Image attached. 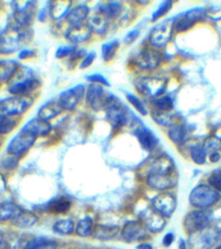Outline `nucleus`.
<instances>
[{
  "mask_svg": "<svg viewBox=\"0 0 221 249\" xmlns=\"http://www.w3.org/2000/svg\"><path fill=\"white\" fill-rule=\"evenodd\" d=\"M56 242L45 236L34 237L26 242L23 249H55Z\"/></svg>",
  "mask_w": 221,
  "mask_h": 249,
  "instance_id": "nucleus-29",
  "label": "nucleus"
},
{
  "mask_svg": "<svg viewBox=\"0 0 221 249\" xmlns=\"http://www.w3.org/2000/svg\"><path fill=\"white\" fill-rule=\"evenodd\" d=\"M3 239H4V232L0 231V248H1L2 243H3Z\"/></svg>",
  "mask_w": 221,
  "mask_h": 249,
  "instance_id": "nucleus-59",
  "label": "nucleus"
},
{
  "mask_svg": "<svg viewBox=\"0 0 221 249\" xmlns=\"http://www.w3.org/2000/svg\"><path fill=\"white\" fill-rule=\"evenodd\" d=\"M6 188V180L5 177L0 173V193L3 192Z\"/></svg>",
  "mask_w": 221,
  "mask_h": 249,
  "instance_id": "nucleus-56",
  "label": "nucleus"
},
{
  "mask_svg": "<svg viewBox=\"0 0 221 249\" xmlns=\"http://www.w3.org/2000/svg\"><path fill=\"white\" fill-rule=\"evenodd\" d=\"M74 52V48L73 47H68V46H62V47H59L56 52H55V56L57 58H62L66 55H69L71 54L72 53Z\"/></svg>",
  "mask_w": 221,
  "mask_h": 249,
  "instance_id": "nucleus-49",
  "label": "nucleus"
},
{
  "mask_svg": "<svg viewBox=\"0 0 221 249\" xmlns=\"http://www.w3.org/2000/svg\"><path fill=\"white\" fill-rule=\"evenodd\" d=\"M71 207V201L63 196L55 198L49 203V210L55 213H65Z\"/></svg>",
  "mask_w": 221,
  "mask_h": 249,
  "instance_id": "nucleus-32",
  "label": "nucleus"
},
{
  "mask_svg": "<svg viewBox=\"0 0 221 249\" xmlns=\"http://www.w3.org/2000/svg\"><path fill=\"white\" fill-rule=\"evenodd\" d=\"M208 183L218 193H221V170L213 171L208 177Z\"/></svg>",
  "mask_w": 221,
  "mask_h": 249,
  "instance_id": "nucleus-45",
  "label": "nucleus"
},
{
  "mask_svg": "<svg viewBox=\"0 0 221 249\" xmlns=\"http://www.w3.org/2000/svg\"><path fill=\"white\" fill-rule=\"evenodd\" d=\"M85 88L83 85H77L71 89H68L64 91H62L57 101L59 102L61 108L63 110H72L74 109L79 101L82 99L84 95Z\"/></svg>",
  "mask_w": 221,
  "mask_h": 249,
  "instance_id": "nucleus-14",
  "label": "nucleus"
},
{
  "mask_svg": "<svg viewBox=\"0 0 221 249\" xmlns=\"http://www.w3.org/2000/svg\"><path fill=\"white\" fill-rule=\"evenodd\" d=\"M92 30L87 23L72 25L66 33L67 39L73 43H83L90 39Z\"/></svg>",
  "mask_w": 221,
  "mask_h": 249,
  "instance_id": "nucleus-19",
  "label": "nucleus"
},
{
  "mask_svg": "<svg viewBox=\"0 0 221 249\" xmlns=\"http://www.w3.org/2000/svg\"><path fill=\"white\" fill-rule=\"evenodd\" d=\"M151 207L163 217H169L176 208V198L169 193H163L153 197Z\"/></svg>",
  "mask_w": 221,
  "mask_h": 249,
  "instance_id": "nucleus-11",
  "label": "nucleus"
},
{
  "mask_svg": "<svg viewBox=\"0 0 221 249\" xmlns=\"http://www.w3.org/2000/svg\"><path fill=\"white\" fill-rule=\"evenodd\" d=\"M21 128L31 132L36 137H39V136H46L50 132L51 124L48 122L43 121L37 117L26 122Z\"/></svg>",
  "mask_w": 221,
  "mask_h": 249,
  "instance_id": "nucleus-20",
  "label": "nucleus"
},
{
  "mask_svg": "<svg viewBox=\"0 0 221 249\" xmlns=\"http://www.w3.org/2000/svg\"><path fill=\"white\" fill-rule=\"evenodd\" d=\"M119 45L120 44H119L118 40H113V41H110V42L102 45L101 53H102V57L105 61H109L110 59L113 58V56L115 55V53L119 48Z\"/></svg>",
  "mask_w": 221,
  "mask_h": 249,
  "instance_id": "nucleus-37",
  "label": "nucleus"
},
{
  "mask_svg": "<svg viewBox=\"0 0 221 249\" xmlns=\"http://www.w3.org/2000/svg\"><path fill=\"white\" fill-rule=\"evenodd\" d=\"M173 239H174L173 233H172V232H168V233H166V234L164 236V238H163V244H164L165 246H169V245L172 243Z\"/></svg>",
  "mask_w": 221,
  "mask_h": 249,
  "instance_id": "nucleus-53",
  "label": "nucleus"
},
{
  "mask_svg": "<svg viewBox=\"0 0 221 249\" xmlns=\"http://www.w3.org/2000/svg\"><path fill=\"white\" fill-rule=\"evenodd\" d=\"M206 152L203 146H193L190 149V156L192 160L197 164H203L206 160Z\"/></svg>",
  "mask_w": 221,
  "mask_h": 249,
  "instance_id": "nucleus-38",
  "label": "nucleus"
},
{
  "mask_svg": "<svg viewBox=\"0 0 221 249\" xmlns=\"http://www.w3.org/2000/svg\"><path fill=\"white\" fill-rule=\"evenodd\" d=\"M104 108L106 109L107 119L113 127L120 128L127 124L128 112L113 94L108 95Z\"/></svg>",
  "mask_w": 221,
  "mask_h": 249,
  "instance_id": "nucleus-5",
  "label": "nucleus"
},
{
  "mask_svg": "<svg viewBox=\"0 0 221 249\" xmlns=\"http://www.w3.org/2000/svg\"><path fill=\"white\" fill-rule=\"evenodd\" d=\"M23 40L21 27L12 23L0 34V53H11L20 48Z\"/></svg>",
  "mask_w": 221,
  "mask_h": 249,
  "instance_id": "nucleus-4",
  "label": "nucleus"
},
{
  "mask_svg": "<svg viewBox=\"0 0 221 249\" xmlns=\"http://www.w3.org/2000/svg\"><path fill=\"white\" fill-rule=\"evenodd\" d=\"M108 95L105 94L104 89L100 85L92 84L89 86L86 93L87 103L93 110H100L105 107Z\"/></svg>",
  "mask_w": 221,
  "mask_h": 249,
  "instance_id": "nucleus-16",
  "label": "nucleus"
},
{
  "mask_svg": "<svg viewBox=\"0 0 221 249\" xmlns=\"http://www.w3.org/2000/svg\"><path fill=\"white\" fill-rule=\"evenodd\" d=\"M94 58H95V53H93V52H91V53H89L84 58H83V60L81 61V64H80V68H82V69H84V68H87V67H89L92 62H93V60H94Z\"/></svg>",
  "mask_w": 221,
  "mask_h": 249,
  "instance_id": "nucleus-50",
  "label": "nucleus"
},
{
  "mask_svg": "<svg viewBox=\"0 0 221 249\" xmlns=\"http://www.w3.org/2000/svg\"><path fill=\"white\" fill-rule=\"evenodd\" d=\"M18 163V160L17 159V157L14 156H9L8 158H5L2 162H1V166L7 170L10 169H14Z\"/></svg>",
  "mask_w": 221,
  "mask_h": 249,
  "instance_id": "nucleus-47",
  "label": "nucleus"
},
{
  "mask_svg": "<svg viewBox=\"0 0 221 249\" xmlns=\"http://www.w3.org/2000/svg\"><path fill=\"white\" fill-rule=\"evenodd\" d=\"M92 220L90 217H84L78 222L75 231L79 236L85 237L92 234Z\"/></svg>",
  "mask_w": 221,
  "mask_h": 249,
  "instance_id": "nucleus-36",
  "label": "nucleus"
},
{
  "mask_svg": "<svg viewBox=\"0 0 221 249\" xmlns=\"http://www.w3.org/2000/svg\"><path fill=\"white\" fill-rule=\"evenodd\" d=\"M127 99L128 101L141 114V115H146L147 114V109L145 107V105L143 104V102L134 94L131 93H127Z\"/></svg>",
  "mask_w": 221,
  "mask_h": 249,
  "instance_id": "nucleus-43",
  "label": "nucleus"
},
{
  "mask_svg": "<svg viewBox=\"0 0 221 249\" xmlns=\"http://www.w3.org/2000/svg\"><path fill=\"white\" fill-rule=\"evenodd\" d=\"M211 221V213L206 209H198L186 214L183 226L188 233H194L207 228Z\"/></svg>",
  "mask_w": 221,
  "mask_h": 249,
  "instance_id": "nucleus-8",
  "label": "nucleus"
},
{
  "mask_svg": "<svg viewBox=\"0 0 221 249\" xmlns=\"http://www.w3.org/2000/svg\"><path fill=\"white\" fill-rule=\"evenodd\" d=\"M18 121L14 118L0 117V134H7L14 130L17 126Z\"/></svg>",
  "mask_w": 221,
  "mask_h": 249,
  "instance_id": "nucleus-41",
  "label": "nucleus"
},
{
  "mask_svg": "<svg viewBox=\"0 0 221 249\" xmlns=\"http://www.w3.org/2000/svg\"><path fill=\"white\" fill-rule=\"evenodd\" d=\"M221 239V229L208 226L207 228L191 233L188 238L190 249H211Z\"/></svg>",
  "mask_w": 221,
  "mask_h": 249,
  "instance_id": "nucleus-2",
  "label": "nucleus"
},
{
  "mask_svg": "<svg viewBox=\"0 0 221 249\" xmlns=\"http://www.w3.org/2000/svg\"><path fill=\"white\" fill-rule=\"evenodd\" d=\"M221 197L220 193L208 185L196 186L189 195V202L198 209H207L216 204Z\"/></svg>",
  "mask_w": 221,
  "mask_h": 249,
  "instance_id": "nucleus-1",
  "label": "nucleus"
},
{
  "mask_svg": "<svg viewBox=\"0 0 221 249\" xmlns=\"http://www.w3.org/2000/svg\"><path fill=\"white\" fill-rule=\"evenodd\" d=\"M18 63L15 60H1L0 61V83H6L13 78L18 70Z\"/></svg>",
  "mask_w": 221,
  "mask_h": 249,
  "instance_id": "nucleus-27",
  "label": "nucleus"
},
{
  "mask_svg": "<svg viewBox=\"0 0 221 249\" xmlns=\"http://www.w3.org/2000/svg\"><path fill=\"white\" fill-rule=\"evenodd\" d=\"M40 82L35 78H25L24 80L18 81L9 86L8 90L10 93L18 96H27L30 92L39 88Z\"/></svg>",
  "mask_w": 221,
  "mask_h": 249,
  "instance_id": "nucleus-17",
  "label": "nucleus"
},
{
  "mask_svg": "<svg viewBox=\"0 0 221 249\" xmlns=\"http://www.w3.org/2000/svg\"><path fill=\"white\" fill-rule=\"evenodd\" d=\"M214 249H221V244H220V245H219V246H217V247H216V248H214Z\"/></svg>",
  "mask_w": 221,
  "mask_h": 249,
  "instance_id": "nucleus-60",
  "label": "nucleus"
},
{
  "mask_svg": "<svg viewBox=\"0 0 221 249\" xmlns=\"http://www.w3.org/2000/svg\"><path fill=\"white\" fill-rule=\"evenodd\" d=\"M220 159H221V155L218 152H213V153H210V155H209V160L211 162H216Z\"/></svg>",
  "mask_w": 221,
  "mask_h": 249,
  "instance_id": "nucleus-55",
  "label": "nucleus"
},
{
  "mask_svg": "<svg viewBox=\"0 0 221 249\" xmlns=\"http://www.w3.org/2000/svg\"><path fill=\"white\" fill-rule=\"evenodd\" d=\"M137 249H153V247L149 243H141L137 246Z\"/></svg>",
  "mask_w": 221,
  "mask_h": 249,
  "instance_id": "nucleus-57",
  "label": "nucleus"
},
{
  "mask_svg": "<svg viewBox=\"0 0 221 249\" xmlns=\"http://www.w3.org/2000/svg\"><path fill=\"white\" fill-rule=\"evenodd\" d=\"M33 98L29 95H14L0 100V117L18 116L23 114L32 105Z\"/></svg>",
  "mask_w": 221,
  "mask_h": 249,
  "instance_id": "nucleus-3",
  "label": "nucleus"
},
{
  "mask_svg": "<svg viewBox=\"0 0 221 249\" xmlns=\"http://www.w3.org/2000/svg\"><path fill=\"white\" fill-rule=\"evenodd\" d=\"M62 110L63 109L61 108L57 100H51L47 101L39 108L37 116L39 119L48 122L49 120H52L57 115H59Z\"/></svg>",
  "mask_w": 221,
  "mask_h": 249,
  "instance_id": "nucleus-22",
  "label": "nucleus"
},
{
  "mask_svg": "<svg viewBox=\"0 0 221 249\" xmlns=\"http://www.w3.org/2000/svg\"><path fill=\"white\" fill-rule=\"evenodd\" d=\"M21 244V240L18 235L5 234L1 248L2 249H18Z\"/></svg>",
  "mask_w": 221,
  "mask_h": 249,
  "instance_id": "nucleus-40",
  "label": "nucleus"
},
{
  "mask_svg": "<svg viewBox=\"0 0 221 249\" xmlns=\"http://www.w3.org/2000/svg\"><path fill=\"white\" fill-rule=\"evenodd\" d=\"M71 2L67 1H58V2H53L50 6V15L54 19H59L62 17H66L70 9Z\"/></svg>",
  "mask_w": 221,
  "mask_h": 249,
  "instance_id": "nucleus-31",
  "label": "nucleus"
},
{
  "mask_svg": "<svg viewBox=\"0 0 221 249\" xmlns=\"http://www.w3.org/2000/svg\"><path fill=\"white\" fill-rule=\"evenodd\" d=\"M140 223L151 232L161 231L166 226V219L152 207L143 210L140 215Z\"/></svg>",
  "mask_w": 221,
  "mask_h": 249,
  "instance_id": "nucleus-12",
  "label": "nucleus"
},
{
  "mask_svg": "<svg viewBox=\"0 0 221 249\" xmlns=\"http://www.w3.org/2000/svg\"><path fill=\"white\" fill-rule=\"evenodd\" d=\"M186 129L182 124H171L168 129V137L175 144H180L184 141Z\"/></svg>",
  "mask_w": 221,
  "mask_h": 249,
  "instance_id": "nucleus-35",
  "label": "nucleus"
},
{
  "mask_svg": "<svg viewBox=\"0 0 221 249\" xmlns=\"http://www.w3.org/2000/svg\"><path fill=\"white\" fill-rule=\"evenodd\" d=\"M33 54H34L33 51L26 49V50L21 51V52L18 53V57H19L20 59H23V58H27V57H29V56H32Z\"/></svg>",
  "mask_w": 221,
  "mask_h": 249,
  "instance_id": "nucleus-54",
  "label": "nucleus"
},
{
  "mask_svg": "<svg viewBox=\"0 0 221 249\" xmlns=\"http://www.w3.org/2000/svg\"><path fill=\"white\" fill-rule=\"evenodd\" d=\"M74 222L71 219H60L56 221L53 226L55 232L64 235L71 234L74 231Z\"/></svg>",
  "mask_w": 221,
  "mask_h": 249,
  "instance_id": "nucleus-34",
  "label": "nucleus"
},
{
  "mask_svg": "<svg viewBox=\"0 0 221 249\" xmlns=\"http://www.w3.org/2000/svg\"><path fill=\"white\" fill-rule=\"evenodd\" d=\"M90 9L86 5H78L72 8L66 15V20L72 25L84 23V20L88 18Z\"/></svg>",
  "mask_w": 221,
  "mask_h": 249,
  "instance_id": "nucleus-24",
  "label": "nucleus"
},
{
  "mask_svg": "<svg viewBox=\"0 0 221 249\" xmlns=\"http://www.w3.org/2000/svg\"><path fill=\"white\" fill-rule=\"evenodd\" d=\"M30 4L31 3H28L22 9L16 11V13L14 14V19H15L16 25L22 27L30 23L31 18H32V7L29 6Z\"/></svg>",
  "mask_w": 221,
  "mask_h": 249,
  "instance_id": "nucleus-30",
  "label": "nucleus"
},
{
  "mask_svg": "<svg viewBox=\"0 0 221 249\" xmlns=\"http://www.w3.org/2000/svg\"><path fill=\"white\" fill-rule=\"evenodd\" d=\"M22 211V208H20L18 205L6 201L0 203V220L1 221H7V220H13L15 219L20 212Z\"/></svg>",
  "mask_w": 221,
  "mask_h": 249,
  "instance_id": "nucleus-28",
  "label": "nucleus"
},
{
  "mask_svg": "<svg viewBox=\"0 0 221 249\" xmlns=\"http://www.w3.org/2000/svg\"><path fill=\"white\" fill-rule=\"evenodd\" d=\"M203 147L206 153L209 151H210V153L217 152V150L221 147V142L216 137H211V138H208L207 140H205L204 145Z\"/></svg>",
  "mask_w": 221,
  "mask_h": 249,
  "instance_id": "nucleus-46",
  "label": "nucleus"
},
{
  "mask_svg": "<svg viewBox=\"0 0 221 249\" xmlns=\"http://www.w3.org/2000/svg\"><path fill=\"white\" fill-rule=\"evenodd\" d=\"M87 24L89 25L92 32L102 34L107 29L108 21H107V18L104 15H102L100 12H98L97 14H94L89 18Z\"/></svg>",
  "mask_w": 221,
  "mask_h": 249,
  "instance_id": "nucleus-25",
  "label": "nucleus"
},
{
  "mask_svg": "<svg viewBox=\"0 0 221 249\" xmlns=\"http://www.w3.org/2000/svg\"><path fill=\"white\" fill-rule=\"evenodd\" d=\"M206 10L203 8H193L175 18L174 29L177 32H184L194 24L202 21L206 17Z\"/></svg>",
  "mask_w": 221,
  "mask_h": 249,
  "instance_id": "nucleus-10",
  "label": "nucleus"
},
{
  "mask_svg": "<svg viewBox=\"0 0 221 249\" xmlns=\"http://www.w3.org/2000/svg\"><path fill=\"white\" fill-rule=\"evenodd\" d=\"M179 249H187V246H186V243L184 240L180 239L179 241Z\"/></svg>",
  "mask_w": 221,
  "mask_h": 249,
  "instance_id": "nucleus-58",
  "label": "nucleus"
},
{
  "mask_svg": "<svg viewBox=\"0 0 221 249\" xmlns=\"http://www.w3.org/2000/svg\"><path fill=\"white\" fill-rule=\"evenodd\" d=\"M177 177L174 175V171L164 170H150L146 182L147 185L157 191H166L175 186Z\"/></svg>",
  "mask_w": 221,
  "mask_h": 249,
  "instance_id": "nucleus-9",
  "label": "nucleus"
},
{
  "mask_svg": "<svg viewBox=\"0 0 221 249\" xmlns=\"http://www.w3.org/2000/svg\"><path fill=\"white\" fill-rule=\"evenodd\" d=\"M121 235L127 242H134L147 237L148 232L140 222L129 221L122 228Z\"/></svg>",
  "mask_w": 221,
  "mask_h": 249,
  "instance_id": "nucleus-15",
  "label": "nucleus"
},
{
  "mask_svg": "<svg viewBox=\"0 0 221 249\" xmlns=\"http://www.w3.org/2000/svg\"><path fill=\"white\" fill-rule=\"evenodd\" d=\"M172 7V2L170 0H165L163 1L158 8L154 11V13L152 14V21H155L157 19H159L160 18H162L163 16H165L166 13H168V11L171 9Z\"/></svg>",
  "mask_w": 221,
  "mask_h": 249,
  "instance_id": "nucleus-42",
  "label": "nucleus"
},
{
  "mask_svg": "<svg viewBox=\"0 0 221 249\" xmlns=\"http://www.w3.org/2000/svg\"><path fill=\"white\" fill-rule=\"evenodd\" d=\"M154 106L157 111L168 112L173 108V101L169 96H161L154 101Z\"/></svg>",
  "mask_w": 221,
  "mask_h": 249,
  "instance_id": "nucleus-39",
  "label": "nucleus"
},
{
  "mask_svg": "<svg viewBox=\"0 0 221 249\" xmlns=\"http://www.w3.org/2000/svg\"><path fill=\"white\" fill-rule=\"evenodd\" d=\"M87 79L91 82H92V84H96V85H101V86H107L109 87V82L106 80L105 77H103L100 74H92L87 77Z\"/></svg>",
  "mask_w": 221,
  "mask_h": 249,
  "instance_id": "nucleus-48",
  "label": "nucleus"
},
{
  "mask_svg": "<svg viewBox=\"0 0 221 249\" xmlns=\"http://www.w3.org/2000/svg\"><path fill=\"white\" fill-rule=\"evenodd\" d=\"M134 63L142 69H154L160 64V56L154 51L143 50L136 54Z\"/></svg>",
  "mask_w": 221,
  "mask_h": 249,
  "instance_id": "nucleus-18",
  "label": "nucleus"
},
{
  "mask_svg": "<svg viewBox=\"0 0 221 249\" xmlns=\"http://www.w3.org/2000/svg\"><path fill=\"white\" fill-rule=\"evenodd\" d=\"M174 20L175 18L163 20L152 28L149 34V41L152 46L163 48L169 42L174 29Z\"/></svg>",
  "mask_w": 221,
  "mask_h": 249,
  "instance_id": "nucleus-7",
  "label": "nucleus"
},
{
  "mask_svg": "<svg viewBox=\"0 0 221 249\" xmlns=\"http://www.w3.org/2000/svg\"><path fill=\"white\" fill-rule=\"evenodd\" d=\"M119 231L120 228L118 226L97 225L92 229V235L99 240H110L114 238Z\"/></svg>",
  "mask_w": 221,
  "mask_h": 249,
  "instance_id": "nucleus-23",
  "label": "nucleus"
},
{
  "mask_svg": "<svg viewBox=\"0 0 221 249\" xmlns=\"http://www.w3.org/2000/svg\"><path fill=\"white\" fill-rule=\"evenodd\" d=\"M134 132H135L136 138L138 139V142L140 143V145L144 150L152 151L157 146L158 144L157 137L147 127L140 126Z\"/></svg>",
  "mask_w": 221,
  "mask_h": 249,
  "instance_id": "nucleus-21",
  "label": "nucleus"
},
{
  "mask_svg": "<svg viewBox=\"0 0 221 249\" xmlns=\"http://www.w3.org/2000/svg\"><path fill=\"white\" fill-rule=\"evenodd\" d=\"M139 36V31L138 30H131L129 31L126 37H125V42L128 44L132 43L133 41H135L137 39V37Z\"/></svg>",
  "mask_w": 221,
  "mask_h": 249,
  "instance_id": "nucleus-52",
  "label": "nucleus"
},
{
  "mask_svg": "<svg viewBox=\"0 0 221 249\" xmlns=\"http://www.w3.org/2000/svg\"><path fill=\"white\" fill-rule=\"evenodd\" d=\"M99 12L106 18H115L122 12V5L119 2H107L99 8Z\"/></svg>",
  "mask_w": 221,
  "mask_h": 249,
  "instance_id": "nucleus-33",
  "label": "nucleus"
},
{
  "mask_svg": "<svg viewBox=\"0 0 221 249\" xmlns=\"http://www.w3.org/2000/svg\"><path fill=\"white\" fill-rule=\"evenodd\" d=\"M138 89L144 94L156 97L164 93L166 88V81L163 78L148 77L140 80L137 84Z\"/></svg>",
  "mask_w": 221,
  "mask_h": 249,
  "instance_id": "nucleus-13",
  "label": "nucleus"
},
{
  "mask_svg": "<svg viewBox=\"0 0 221 249\" xmlns=\"http://www.w3.org/2000/svg\"><path fill=\"white\" fill-rule=\"evenodd\" d=\"M206 15L212 19H221V8H211L206 12Z\"/></svg>",
  "mask_w": 221,
  "mask_h": 249,
  "instance_id": "nucleus-51",
  "label": "nucleus"
},
{
  "mask_svg": "<svg viewBox=\"0 0 221 249\" xmlns=\"http://www.w3.org/2000/svg\"><path fill=\"white\" fill-rule=\"evenodd\" d=\"M37 137L31 132L21 128L9 142L7 152L10 156L18 157L26 153L34 144Z\"/></svg>",
  "mask_w": 221,
  "mask_h": 249,
  "instance_id": "nucleus-6",
  "label": "nucleus"
},
{
  "mask_svg": "<svg viewBox=\"0 0 221 249\" xmlns=\"http://www.w3.org/2000/svg\"><path fill=\"white\" fill-rule=\"evenodd\" d=\"M38 221V217L30 211L23 210L11 221V223L18 228H29L32 227Z\"/></svg>",
  "mask_w": 221,
  "mask_h": 249,
  "instance_id": "nucleus-26",
  "label": "nucleus"
},
{
  "mask_svg": "<svg viewBox=\"0 0 221 249\" xmlns=\"http://www.w3.org/2000/svg\"><path fill=\"white\" fill-rule=\"evenodd\" d=\"M153 118L154 120L162 124V125H170L172 123V115L168 114L167 112H161V111H156L153 112Z\"/></svg>",
  "mask_w": 221,
  "mask_h": 249,
  "instance_id": "nucleus-44",
  "label": "nucleus"
}]
</instances>
